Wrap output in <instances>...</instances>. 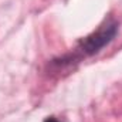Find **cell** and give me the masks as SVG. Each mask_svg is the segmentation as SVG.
<instances>
[{
	"label": "cell",
	"instance_id": "6da1fadb",
	"mask_svg": "<svg viewBox=\"0 0 122 122\" xmlns=\"http://www.w3.org/2000/svg\"><path fill=\"white\" fill-rule=\"evenodd\" d=\"M118 31V26L114 21H105L99 29L90 34L82 43H81V50L85 54H95L98 53L102 47H105L112 38L115 37Z\"/></svg>",
	"mask_w": 122,
	"mask_h": 122
},
{
	"label": "cell",
	"instance_id": "7a4b0ae2",
	"mask_svg": "<svg viewBox=\"0 0 122 122\" xmlns=\"http://www.w3.org/2000/svg\"><path fill=\"white\" fill-rule=\"evenodd\" d=\"M44 122H60V121H57L56 118H47V119H46Z\"/></svg>",
	"mask_w": 122,
	"mask_h": 122
}]
</instances>
